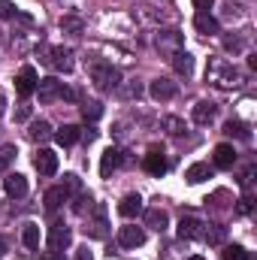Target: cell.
<instances>
[{
  "instance_id": "cell-46",
  "label": "cell",
  "mask_w": 257,
  "mask_h": 260,
  "mask_svg": "<svg viewBox=\"0 0 257 260\" xmlns=\"http://www.w3.org/2000/svg\"><path fill=\"white\" fill-rule=\"evenodd\" d=\"M188 260H203V257H188Z\"/></svg>"
},
{
  "instance_id": "cell-36",
  "label": "cell",
  "mask_w": 257,
  "mask_h": 260,
  "mask_svg": "<svg viewBox=\"0 0 257 260\" xmlns=\"http://www.w3.org/2000/svg\"><path fill=\"white\" fill-rule=\"evenodd\" d=\"M67 191V197L70 194H79L82 191V182H79V176H64V185H61Z\"/></svg>"
},
{
  "instance_id": "cell-15",
  "label": "cell",
  "mask_w": 257,
  "mask_h": 260,
  "mask_svg": "<svg viewBox=\"0 0 257 260\" xmlns=\"http://www.w3.org/2000/svg\"><path fill=\"white\" fill-rule=\"evenodd\" d=\"M145 227H151V230L164 233V230L170 227V218H167V212H164L160 206H151V209H145Z\"/></svg>"
},
{
  "instance_id": "cell-16",
  "label": "cell",
  "mask_w": 257,
  "mask_h": 260,
  "mask_svg": "<svg viewBox=\"0 0 257 260\" xmlns=\"http://www.w3.org/2000/svg\"><path fill=\"white\" fill-rule=\"evenodd\" d=\"M215 115H218V106L212 100H200L194 106V124H209V121H215Z\"/></svg>"
},
{
  "instance_id": "cell-44",
  "label": "cell",
  "mask_w": 257,
  "mask_h": 260,
  "mask_svg": "<svg viewBox=\"0 0 257 260\" xmlns=\"http://www.w3.org/2000/svg\"><path fill=\"white\" fill-rule=\"evenodd\" d=\"M3 254H6V242L0 239V257H3Z\"/></svg>"
},
{
  "instance_id": "cell-40",
  "label": "cell",
  "mask_w": 257,
  "mask_h": 260,
  "mask_svg": "<svg viewBox=\"0 0 257 260\" xmlns=\"http://www.w3.org/2000/svg\"><path fill=\"white\" fill-rule=\"evenodd\" d=\"M194 6H197V12H209L215 6V0H194Z\"/></svg>"
},
{
  "instance_id": "cell-30",
  "label": "cell",
  "mask_w": 257,
  "mask_h": 260,
  "mask_svg": "<svg viewBox=\"0 0 257 260\" xmlns=\"http://www.w3.org/2000/svg\"><path fill=\"white\" fill-rule=\"evenodd\" d=\"M224 133H227V136H236V139H248V136H251L242 121H227V124H224Z\"/></svg>"
},
{
  "instance_id": "cell-17",
  "label": "cell",
  "mask_w": 257,
  "mask_h": 260,
  "mask_svg": "<svg viewBox=\"0 0 257 260\" xmlns=\"http://www.w3.org/2000/svg\"><path fill=\"white\" fill-rule=\"evenodd\" d=\"M142 167H145V173H151L154 179H160V176L167 173V157H164L160 151H148L145 160H142Z\"/></svg>"
},
{
  "instance_id": "cell-3",
  "label": "cell",
  "mask_w": 257,
  "mask_h": 260,
  "mask_svg": "<svg viewBox=\"0 0 257 260\" xmlns=\"http://www.w3.org/2000/svg\"><path fill=\"white\" fill-rule=\"evenodd\" d=\"M70 242H73V230L67 227L64 221H55V224L49 227V248L64 251V248H70Z\"/></svg>"
},
{
  "instance_id": "cell-23",
  "label": "cell",
  "mask_w": 257,
  "mask_h": 260,
  "mask_svg": "<svg viewBox=\"0 0 257 260\" xmlns=\"http://www.w3.org/2000/svg\"><path fill=\"white\" fill-rule=\"evenodd\" d=\"M170 61H173V67H176V73H179V76H191V73H194V58L185 52V49H182V52H176Z\"/></svg>"
},
{
  "instance_id": "cell-7",
  "label": "cell",
  "mask_w": 257,
  "mask_h": 260,
  "mask_svg": "<svg viewBox=\"0 0 257 260\" xmlns=\"http://www.w3.org/2000/svg\"><path fill=\"white\" fill-rule=\"evenodd\" d=\"M85 233H88V236H94V239H106V236H109V221H106L103 206H97V209H94V218H88Z\"/></svg>"
},
{
  "instance_id": "cell-18",
  "label": "cell",
  "mask_w": 257,
  "mask_h": 260,
  "mask_svg": "<svg viewBox=\"0 0 257 260\" xmlns=\"http://www.w3.org/2000/svg\"><path fill=\"white\" fill-rule=\"evenodd\" d=\"M194 27H197L200 34H206V37H209V34H218V30H221L218 18H215L212 12H197V15H194Z\"/></svg>"
},
{
  "instance_id": "cell-10",
  "label": "cell",
  "mask_w": 257,
  "mask_h": 260,
  "mask_svg": "<svg viewBox=\"0 0 257 260\" xmlns=\"http://www.w3.org/2000/svg\"><path fill=\"white\" fill-rule=\"evenodd\" d=\"M145 242V230L136 227V224H127V227H118V245L121 248H139Z\"/></svg>"
},
{
  "instance_id": "cell-19",
  "label": "cell",
  "mask_w": 257,
  "mask_h": 260,
  "mask_svg": "<svg viewBox=\"0 0 257 260\" xmlns=\"http://www.w3.org/2000/svg\"><path fill=\"white\" fill-rule=\"evenodd\" d=\"M224 236H227V227H221V224H203V233H200L203 242H209V245H221Z\"/></svg>"
},
{
  "instance_id": "cell-32",
  "label": "cell",
  "mask_w": 257,
  "mask_h": 260,
  "mask_svg": "<svg viewBox=\"0 0 257 260\" xmlns=\"http://www.w3.org/2000/svg\"><path fill=\"white\" fill-rule=\"evenodd\" d=\"M118 94H121L124 100H133V97H139V94H142V85H139L136 79H130L127 85H118Z\"/></svg>"
},
{
  "instance_id": "cell-5",
  "label": "cell",
  "mask_w": 257,
  "mask_h": 260,
  "mask_svg": "<svg viewBox=\"0 0 257 260\" xmlns=\"http://www.w3.org/2000/svg\"><path fill=\"white\" fill-rule=\"evenodd\" d=\"M46 61H49V67H55L58 73H73V67H76L73 52H70V49H61V46H52Z\"/></svg>"
},
{
  "instance_id": "cell-1",
  "label": "cell",
  "mask_w": 257,
  "mask_h": 260,
  "mask_svg": "<svg viewBox=\"0 0 257 260\" xmlns=\"http://www.w3.org/2000/svg\"><path fill=\"white\" fill-rule=\"evenodd\" d=\"M206 82H212L215 88H224V91H233L245 82V76L224 58H209V67H206Z\"/></svg>"
},
{
  "instance_id": "cell-37",
  "label": "cell",
  "mask_w": 257,
  "mask_h": 260,
  "mask_svg": "<svg viewBox=\"0 0 257 260\" xmlns=\"http://www.w3.org/2000/svg\"><path fill=\"white\" fill-rule=\"evenodd\" d=\"M0 18H3V21L15 18V3H12V0H0Z\"/></svg>"
},
{
  "instance_id": "cell-25",
  "label": "cell",
  "mask_w": 257,
  "mask_h": 260,
  "mask_svg": "<svg viewBox=\"0 0 257 260\" xmlns=\"http://www.w3.org/2000/svg\"><path fill=\"white\" fill-rule=\"evenodd\" d=\"M27 136H30L34 142H46V139H52L55 133H52V124H49V121H34L30 130H27Z\"/></svg>"
},
{
  "instance_id": "cell-45",
  "label": "cell",
  "mask_w": 257,
  "mask_h": 260,
  "mask_svg": "<svg viewBox=\"0 0 257 260\" xmlns=\"http://www.w3.org/2000/svg\"><path fill=\"white\" fill-rule=\"evenodd\" d=\"M3 106H6V100H3V94H0V115H3Z\"/></svg>"
},
{
  "instance_id": "cell-2",
  "label": "cell",
  "mask_w": 257,
  "mask_h": 260,
  "mask_svg": "<svg viewBox=\"0 0 257 260\" xmlns=\"http://www.w3.org/2000/svg\"><path fill=\"white\" fill-rule=\"evenodd\" d=\"M91 79H94V85L100 88V91H115L118 85H121V76H118V70L109 64V61H91Z\"/></svg>"
},
{
  "instance_id": "cell-31",
  "label": "cell",
  "mask_w": 257,
  "mask_h": 260,
  "mask_svg": "<svg viewBox=\"0 0 257 260\" xmlns=\"http://www.w3.org/2000/svg\"><path fill=\"white\" fill-rule=\"evenodd\" d=\"M245 43H248V40H245L242 34H236V37H224V49L233 52V55H239V52L245 49Z\"/></svg>"
},
{
  "instance_id": "cell-20",
  "label": "cell",
  "mask_w": 257,
  "mask_h": 260,
  "mask_svg": "<svg viewBox=\"0 0 257 260\" xmlns=\"http://www.w3.org/2000/svg\"><path fill=\"white\" fill-rule=\"evenodd\" d=\"M118 212H121L124 218H136V215L142 212V197L139 194H127L121 203H118Z\"/></svg>"
},
{
  "instance_id": "cell-8",
  "label": "cell",
  "mask_w": 257,
  "mask_h": 260,
  "mask_svg": "<svg viewBox=\"0 0 257 260\" xmlns=\"http://www.w3.org/2000/svg\"><path fill=\"white\" fill-rule=\"evenodd\" d=\"M37 70L34 67H21V73L15 76V91H18V97H30L34 91H37Z\"/></svg>"
},
{
  "instance_id": "cell-35",
  "label": "cell",
  "mask_w": 257,
  "mask_h": 260,
  "mask_svg": "<svg viewBox=\"0 0 257 260\" xmlns=\"http://www.w3.org/2000/svg\"><path fill=\"white\" fill-rule=\"evenodd\" d=\"M221 254H224V260H248V251L242 245H227Z\"/></svg>"
},
{
  "instance_id": "cell-34",
  "label": "cell",
  "mask_w": 257,
  "mask_h": 260,
  "mask_svg": "<svg viewBox=\"0 0 257 260\" xmlns=\"http://www.w3.org/2000/svg\"><path fill=\"white\" fill-rule=\"evenodd\" d=\"M164 127H167L170 136H182V133H185V121L176 118V115H170V118H164Z\"/></svg>"
},
{
  "instance_id": "cell-26",
  "label": "cell",
  "mask_w": 257,
  "mask_h": 260,
  "mask_svg": "<svg viewBox=\"0 0 257 260\" xmlns=\"http://www.w3.org/2000/svg\"><path fill=\"white\" fill-rule=\"evenodd\" d=\"M61 30L70 34V37H82V34H85V21L76 18V15H64V18H61Z\"/></svg>"
},
{
  "instance_id": "cell-42",
  "label": "cell",
  "mask_w": 257,
  "mask_h": 260,
  "mask_svg": "<svg viewBox=\"0 0 257 260\" xmlns=\"http://www.w3.org/2000/svg\"><path fill=\"white\" fill-rule=\"evenodd\" d=\"M251 179H254V167L245 170V176H242V188H251Z\"/></svg>"
},
{
  "instance_id": "cell-27",
  "label": "cell",
  "mask_w": 257,
  "mask_h": 260,
  "mask_svg": "<svg viewBox=\"0 0 257 260\" xmlns=\"http://www.w3.org/2000/svg\"><path fill=\"white\" fill-rule=\"evenodd\" d=\"M21 242H24L27 248H40V227H37V224H24V230H21Z\"/></svg>"
},
{
  "instance_id": "cell-24",
  "label": "cell",
  "mask_w": 257,
  "mask_h": 260,
  "mask_svg": "<svg viewBox=\"0 0 257 260\" xmlns=\"http://www.w3.org/2000/svg\"><path fill=\"white\" fill-rule=\"evenodd\" d=\"M43 203H46V209H49V212H55L58 206H64V203H67V191L61 188V185H58V188H49L46 197H43Z\"/></svg>"
},
{
  "instance_id": "cell-38",
  "label": "cell",
  "mask_w": 257,
  "mask_h": 260,
  "mask_svg": "<svg viewBox=\"0 0 257 260\" xmlns=\"http://www.w3.org/2000/svg\"><path fill=\"white\" fill-rule=\"evenodd\" d=\"M251 203H254L251 197H242V200H239V206H236V212H239V215H248V212H251Z\"/></svg>"
},
{
  "instance_id": "cell-39",
  "label": "cell",
  "mask_w": 257,
  "mask_h": 260,
  "mask_svg": "<svg viewBox=\"0 0 257 260\" xmlns=\"http://www.w3.org/2000/svg\"><path fill=\"white\" fill-rule=\"evenodd\" d=\"M40 260H64V251H55V248H49V251H43Z\"/></svg>"
},
{
  "instance_id": "cell-21",
  "label": "cell",
  "mask_w": 257,
  "mask_h": 260,
  "mask_svg": "<svg viewBox=\"0 0 257 260\" xmlns=\"http://www.w3.org/2000/svg\"><path fill=\"white\" fill-rule=\"evenodd\" d=\"M185 179H188V185H200V182L212 179V170H209V164H191L188 173H185Z\"/></svg>"
},
{
  "instance_id": "cell-13",
  "label": "cell",
  "mask_w": 257,
  "mask_h": 260,
  "mask_svg": "<svg viewBox=\"0 0 257 260\" xmlns=\"http://www.w3.org/2000/svg\"><path fill=\"white\" fill-rule=\"evenodd\" d=\"M121 164H124L121 151H118V148H106V151H103V157H100V176H103V179H109Z\"/></svg>"
},
{
  "instance_id": "cell-28",
  "label": "cell",
  "mask_w": 257,
  "mask_h": 260,
  "mask_svg": "<svg viewBox=\"0 0 257 260\" xmlns=\"http://www.w3.org/2000/svg\"><path fill=\"white\" fill-rule=\"evenodd\" d=\"M55 139H58L61 145H76V139H79V127H76V124H64V127L55 133Z\"/></svg>"
},
{
  "instance_id": "cell-22",
  "label": "cell",
  "mask_w": 257,
  "mask_h": 260,
  "mask_svg": "<svg viewBox=\"0 0 257 260\" xmlns=\"http://www.w3.org/2000/svg\"><path fill=\"white\" fill-rule=\"evenodd\" d=\"M200 233H203V221H197V218H182V224H179V236H182V239H200Z\"/></svg>"
},
{
  "instance_id": "cell-41",
  "label": "cell",
  "mask_w": 257,
  "mask_h": 260,
  "mask_svg": "<svg viewBox=\"0 0 257 260\" xmlns=\"http://www.w3.org/2000/svg\"><path fill=\"white\" fill-rule=\"evenodd\" d=\"M73 260H94V254H91V251H88V245H85V248H76V257Z\"/></svg>"
},
{
  "instance_id": "cell-14",
  "label": "cell",
  "mask_w": 257,
  "mask_h": 260,
  "mask_svg": "<svg viewBox=\"0 0 257 260\" xmlns=\"http://www.w3.org/2000/svg\"><path fill=\"white\" fill-rule=\"evenodd\" d=\"M233 164H236V148L227 145V142L215 145V167L218 170H233Z\"/></svg>"
},
{
  "instance_id": "cell-29",
  "label": "cell",
  "mask_w": 257,
  "mask_h": 260,
  "mask_svg": "<svg viewBox=\"0 0 257 260\" xmlns=\"http://www.w3.org/2000/svg\"><path fill=\"white\" fill-rule=\"evenodd\" d=\"M15 154H18L15 145H3V148H0V173H6V170L15 164Z\"/></svg>"
},
{
  "instance_id": "cell-4",
  "label": "cell",
  "mask_w": 257,
  "mask_h": 260,
  "mask_svg": "<svg viewBox=\"0 0 257 260\" xmlns=\"http://www.w3.org/2000/svg\"><path fill=\"white\" fill-rule=\"evenodd\" d=\"M154 46H157L164 55H170V58H173L176 52H182V49H185V46H182V34H179V30H160V34L154 37Z\"/></svg>"
},
{
  "instance_id": "cell-33",
  "label": "cell",
  "mask_w": 257,
  "mask_h": 260,
  "mask_svg": "<svg viewBox=\"0 0 257 260\" xmlns=\"http://www.w3.org/2000/svg\"><path fill=\"white\" fill-rule=\"evenodd\" d=\"M103 115V106L100 103H82V118L85 121H97Z\"/></svg>"
},
{
  "instance_id": "cell-6",
  "label": "cell",
  "mask_w": 257,
  "mask_h": 260,
  "mask_svg": "<svg viewBox=\"0 0 257 260\" xmlns=\"http://www.w3.org/2000/svg\"><path fill=\"white\" fill-rule=\"evenodd\" d=\"M61 88H64V82H58L55 76H49V79H40V82H37L40 103H55V100H61Z\"/></svg>"
},
{
  "instance_id": "cell-9",
  "label": "cell",
  "mask_w": 257,
  "mask_h": 260,
  "mask_svg": "<svg viewBox=\"0 0 257 260\" xmlns=\"http://www.w3.org/2000/svg\"><path fill=\"white\" fill-rule=\"evenodd\" d=\"M34 167H37L40 176H55L58 173V154L52 148H40L37 157H34Z\"/></svg>"
},
{
  "instance_id": "cell-11",
  "label": "cell",
  "mask_w": 257,
  "mask_h": 260,
  "mask_svg": "<svg viewBox=\"0 0 257 260\" xmlns=\"http://www.w3.org/2000/svg\"><path fill=\"white\" fill-rule=\"evenodd\" d=\"M148 94H151L157 103H167V100L176 97V82H170V79H154V82L148 85Z\"/></svg>"
},
{
  "instance_id": "cell-12",
  "label": "cell",
  "mask_w": 257,
  "mask_h": 260,
  "mask_svg": "<svg viewBox=\"0 0 257 260\" xmlns=\"http://www.w3.org/2000/svg\"><path fill=\"white\" fill-rule=\"evenodd\" d=\"M3 191H6V197H12V200H21V197L27 194V179L21 173H9L3 179Z\"/></svg>"
},
{
  "instance_id": "cell-43",
  "label": "cell",
  "mask_w": 257,
  "mask_h": 260,
  "mask_svg": "<svg viewBox=\"0 0 257 260\" xmlns=\"http://www.w3.org/2000/svg\"><path fill=\"white\" fill-rule=\"evenodd\" d=\"M15 118H18V121H24V118H27V106H21V109L15 112Z\"/></svg>"
}]
</instances>
